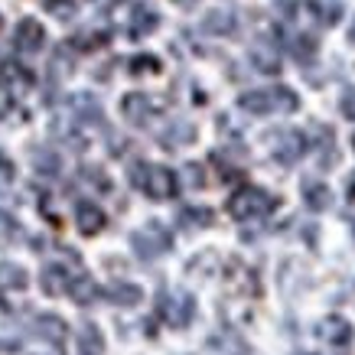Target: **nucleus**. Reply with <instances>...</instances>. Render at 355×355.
Segmentation results:
<instances>
[{
	"label": "nucleus",
	"instance_id": "obj_1",
	"mask_svg": "<svg viewBox=\"0 0 355 355\" xmlns=\"http://www.w3.org/2000/svg\"><path fill=\"white\" fill-rule=\"evenodd\" d=\"M130 183L144 189L150 199H170L176 193V176L166 166H150V163H140L130 170Z\"/></svg>",
	"mask_w": 355,
	"mask_h": 355
},
{
	"label": "nucleus",
	"instance_id": "obj_2",
	"mask_svg": "<svg viewBox=\"0 0 355 355\" xmlns=\"http://www.w3.org/2000/svg\"><path fill=\"white\" fill-rule=\"evenodd\" d=\"M270 209H274V199H270L264 189H254V186H248L241 193L232 196V202H228V212L238 218V222H245V218H258V216H268Z\"/></svg>",
	"mask_w": 355,
	"mask_h": 355
},
{
	"label": "nucleus",
	"instance_id": "obj_3",
	"mask_svg": "<svg viewBox=\"0 0 355 355\" xmlns=\"http://www.w3.org/2000/svg\"><path fill=\"white\" fill-rule=\"evenodd\" d=\"M130 245H134V251H137V258L153 261V258H160V254L170 251V235H166V228L163 225L150 222V225L137 228V232L130 235Z\"/></svg>",
	"mask_w": 355,
	"mask_h": 355
},
{
	"label": "nucleus",
	"instance_id": "obj_4",
	"mask_svg": "<svg viewBox=\"0 0 355 355\" xmlns=\"http://www.w3.org/2000/svg\"><path fill=\"white\" fill-rule=\"evenodd\" d=\"M157 313H160L170 326L183 329V326L196 316V300L189 293H163L160 303H157Z\"/></svg>",
	"mask_w": 355,
	"mask_h": 355
},
{
	"label": "nucleus",
	"instance_id": "obj_5",
	"mask_svg": "<svg viewBox=\"0 0 355 355\" xmlns=\"http://www.w3.org/2000/svg\"><path fill=\"white\" fill-rule=\"evenodd\" d=\"M241 108L254 111V114H264V111H274V108H293V95L287 88H277V92H251V95L241 98Z\"/></svg>",
	"mask_w": 355,
	"mask_h": 355
},
{
	"label": "nucleus",
	"instance_id": "obj_6",
	"mask_svg": "<svg viewBox=\"0 0 355 355\" xmlns=\"http://www.w3.org/2000/svg\"><path fill=\"white\" fill-rule=\"evenodd\" d=\"M43 40H46V33H43V26L36 20H23L20 26H17V49H20L23 55H33V53H40L43 49Z\"/></svg>",
	"mask_w": 355,
	"mask_h": 355
},
{
	"label": "nucleus",
	"instance_id": "obj_7",
	"mask_svg": "<svg viewBox=\"0 0 355 355\" xmlns=\"http://www.w3.org/2000/svg\"><path fill=\"white\" fill-rule=\"evenodd\" d=\"M72 270L65 268V264H46L43 274H40V284H43L46 293H65L69 291V284H72Z\"/></svg>",
	"mask_w": 355,
	"mask_h": 355
},
{
	"label": "nucleus",
	"instance_id": "obj_8",
	"mask_svg": "<svg viewBox=\"0 0 355 355\" xmlns=\"http://www.w3.org/2000/svg\"><path fill=\"white\" fill-rule=\"evenodd\" d=\"M76 222H78V232H82V235H98V232L105 228V212L92 202H78Z\"/></svg>",
	"mask_w": 355,
	"mask_h": 355
},
{
	"label": "nucleus",
	"instance_id": "obj_9",
	"mask_svg": "<svg viewBox=\"0 0 355 355\" xmlns=\"http://www.w3.org/2000/svg\"><path fill=\"white\" fill-rule=\"evenodd\" d=\"M33 333L40 336V339H46V343L59 345L65 339V320H59V316H53V313H43V316H36Z\"/></svg>",
	"mask_w": 355,
	"mask_h": 355
},
{
	"label": "nucleus",
	"instance_id": "obj_10",
	"mask_svg": "<svg viewBox=\"0 0 355 355\" xmlns=\"http://www.w3.org/2000/svg\"><path fill=\"white\" fill-rule=\"evenodd\" d=\"M26 284H30V277L20 264H13V261L0 264V291H26Z\"/></svg>",
	"mask_w": 355,
	"mask_h": 355
},
{
	"label": "nucleus",
	"instance_id": "obj_11",
	"mask_svg": "<svg viewBox=\"0 0 355 355\" xmlns=\"http://www.w3.org/2000/svg\"><path fill=\"white\" fill-rule=\"evenodd\" d=\"M78 352L82 355H101L105 352V336L95 323H85L78 329Z\"/></svg>",
	"mask_w": 355,
	"mask_h": 355
},
{
	"label": "nucleus",
	"instance_id": "obj_12",
	"mask_svg": "<svg viewBox=\"0 0 355 355\" xmlns=\"http://www.w3.org/2000/svg\"><path fill=\"white\" fill-rule=\"evenodd\" d=\"M150 114H153V108H150V98L147 95H128L124 98V118H128L130 124H147Z\"/></svg>",
	"mask_w": 355,
	"mask_h": 355
},
{
	"label": "nucleus",
	"instance_id": "obj_13",
	"mask_svg": "<svg viewBox=\"0 0 355 355\" xmlns=\"http://www.w3.org/2000/svg\"><path fill=\"white\" fill-rule=\"evenodd\" d=\"M108 300L118 303V306H137V303L144 300V291H140L137 284H111Z\"/></svg>",
	"mask_w": 355,
	"mask_h": 355
},
{
	"label": "nucleus",
	"instance_id": "obj_14",
	"mask_svg": "<svg viewBox=\"0 0 355 355\" xmlns=\"http://www.w3.org/2000/svg\"><path fill=\"white\" fill-rule=\"evenodd\" d=\"M69 293H72V300L76 303H92L98 297V287H95V280L88 277V274H76L72 284H69Z\"/></svg>",
	"mask_w": 355,
	"mask_h": 355
},
{
	"label": "nucleus",
	"instance_id": "obj_15",
	"mask_svg": "<svg viewBox=\"0 0 355 355\" xmlns=\"http://www.w3.org/2000/svg\"><path fill=\"white\" fill-rule=\"evenodd\" d=\"M160 23V17L150 10V7H134V17H130V36H147Z\"/></svg>",
	"mask_w": 355,
	"mask_h": 355
},
{
	"label": "nucleus",
	"instance_id": "obj_16",
	"mask_svg": "<svg viewBox=\"0 0 355 355\" xmlns=\"http://www.w3.org/2000/svg\"><path fill=\"white\" fill-rule=\"evenodd\" d=\"M320 336H323L326 343H345L349 336H352V329L345 326V320H339V316H333V320H326L323 329H320Z\"/></svg>",
	"mask_w": 355,
	"mask_h": 355
},
{
	"label": "nucleus",
	"instance_id": "obj_17",
	"mask_svg": "<svg viewBox=\"0 0 355 355\" xmlns=\"http://www.w3.org/2000/svg\"><path fill=\"white\" fill-rule=\"evenodd\" d=\"M180 222H183V228H205L212 222V212L209 209H183Z\"/></svg>",
	"mask_w": 355,
	"mask_h": 355
},
{
	"label": "nucleus",
	"instance_id": "obj_18",
	"mask_svg": "<svg viewBox=\"0 0 355 355\" xmlns=\"http://www.w3.org/2000/svg\"><path fill=\"white\" fill-rule=\"evenodd\" d=\"M17 235H20V225L13 222V216L10 212H0V245H10Z\"/></svg>",
	"mask_w": 355,
	"mask_h": 355
},
{
	"label": "nucleus",
	"instance_id": "obj_19",
	"mask_svg": "<svg viewBox=\"0 0 355 355\" xmlns=\"http://www.w3.org/2000/svg\"><path fill=\"white\" fill-rule=\"evenodd\" d=\"M205 26H209L212 33H228L232 30V17L222 13V10H216V13H209V17H205Z\"/></svg>",
	"mask_w": 355,
	"mask_h": 355
},
{
	"label": "nucleus",
	"instance_id": "obj_20",
	"mask_svg": "<svg viewBox=\"0 0 355 355\" xmlns=\"http://www.w3.org/2000/svg\"><path fill=\"white\" fill-rule=\"evenodd\" d=\"M130 69H134V72H157L160 65H157V59H153V55H140V59H134V62H130Z\"/></svg>",
	"mask_w": 355,
	"mask_h": 355
},
{
	"label": "nucleus",
	"instance_id": "obj_21",
	"mask_svg": "<svg viewBox=\"0 0 355 355\" xmlns=\"http://www.w3.org/2000/svg\"><path fill=\"white\" fill-rule=\"evenodd\" d=\"M46 7H49L55 17H69V13H72V3H69V0H49Z\"/></svg>",
	"mask_w": 355,
	"mask_h": 355
},
{
	"label": "nucleus",
	"instance_id": "obj_22",
	"mask_svg": "<svg viewBox=\"0 0 355 355\" xmlns=\"http://www.w3.org/2000/svg\"><path fill=\"white\" fill-rule=\"evenodd\" d=\"M98 7H111V3H118V0H95Z\"/></svg>",
	"mask_w": 355,
	"mask_h": 355
},
{
	"label": "nucleus",
	"instance_id": "obj_23",
	"mask_svg": "<svg viewBox=\"0 0 355 355\" xmlns=\"http://www.w3.org/2000/svg\"><path fill=\"white\" fill-rule=\"evenodd\" d=\"M176 3H183V7H189V3H196V0H176Z\"/></svg>",
	"mask_w": 355,
	"mask_h": 355
},
{
	"label": "nucleus",
	"instance_id": "obj_24",
	"mask_svg": "<svg viewBox=\"0 0 355 355\" xmlns=\"http://www.w3.org/2000/svg\"><path fill=\"white\" fill-rule=\"evenodd\" d=\"M0 166H7V163H3V157H0Z\"/></svg>",
	"mask_w": 355,
	"mask_h": 355
}]
</instances>
